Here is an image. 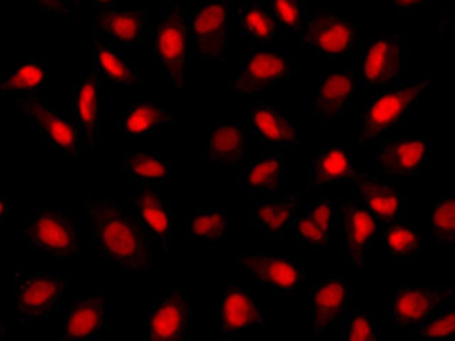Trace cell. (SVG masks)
<instances>
[{
  "instance_id": "32",
  "label": "cell",
  "mask_w": 455,
  "mask_h": 341,
  "mask_svg": "<svg viewBox=\"0 0 455 341\" xmlns=\"http://www.w3.org/2000/svg\"><path fill=\"white\" fill-rule=\"evenodd\" d=\"M116 165L119 172L125 175L128 182L139 186H146V185L162 186L172 181V164L163 158L160 151H148V153L124 151L116 158Z\"/></svg>"
},
{
  "instance_id": "7",
  "label": "cell",
  "mask_w": 455,
  "mask_h": 341,
  "mask_svg": "<svg viewBox=\"0 0 455 341\" xmlns=\"http://www.w3.org/2000/svg\"><path fill=\"white\" fill-rule=\"evenodd\" d=\"M16 107L17 116L26 119L51 151L60 153L69 161L82 157L86 147L70 114L60 111L38 96L19 99Z\"/></svg>"
},
{
  "instance_id": "16",
  "label": "cell",
  "mask_w": 455,
  "mask_h": 341,
  "mask_svg": "<svg viewBox=\"0 0 455 341\" xmlns=\"http://www.w3.org/2000/svg\"><path fill=\"white\" fill-rule=\"evenodd\" d=\"M235 263L252 282L279 296H293L307 277V266L283 253H241Z\"/></svg>"
},
{
  "instance_id": "17",
  "label": "cell",
  "mask_w": 455,
  "mask_h": 341,
  "mask_svg": "<svg viewBox=\"0 0 455 341\" xmlns=\"http://www.w3.org/2000/svg\"><path fill=\"white\" fill-rule=\"evenodd\" d=\"M218 340L240 337L245 331L267 326L259 299L248 287L230 282L221 287L215 309Z\"/></svg>"
},
{
  "instance_id": "37",
  "label": "cell",
  "mask_w": 455,
  "mask_h": 341,
  "mask_svg": "<svg viewBox=\"0 0 455 341\" xmlns=\"http://www.w3.org/2000/svg\"><path fill=\"white\" fill-rule=\"evenodd\" d=\"M454 192L445 191L430 199V235L427 242L452 250L455 240Z\"/></svg>"
},
{
  "instance_id": "2",
  "label": "cell",
  "mask_w": 455,
  "mask_h": 341,
  "mask_svg": "<svg viewBox=\"0 0 455 341\" xmlns=\"http://www.w3.org/2000/svg\"><path fill=\"white\" fill-rule=\"evenodd\" d=\"M432 85L430 75L413 82H391L376 90L360 109L353 143L369 147L391 135L412 118L420 99Z\"/></svg>"
},
{
  "instance_id": "33",
  "label": "cell",
  "mask_w": 455,
  "mask_h": 341,
  "mask_svg": "<svg viewBox=\"0 0 455 341\" xmlns=\"http://www.w3.org/2000/svg\"><path fill=\"white\" fill-rule=\"evenodd\" d=\"M50 63L43 56L17 62L13 72L0 77V96H38L45 89Z\"/></svg>"
},
{
  "instance_id": "41",
  "label": "cell",
  "mask_w": 455,
  "mask_h": 341,
  "mask_svg": "<svg viewBox=\"0 0 455 341\" xmlns=\"http://www.w3.org/2000/svg\"><path fill=\"white\" fill-rule=\"evenodd\" d=\"M28 2L50 19L73 16L70 7L63 0H28Z\"/></svg>"
},
{
  "instance_id": "39",
  "label": "cell",
  "mask_w": 455,
  "mask_h": 341,
  "mask_svg": "<svg viewBox=\"0 0 455 341\" xmlns=\"http://www.w3.org/2000/svg\"><path fill=\"white\" fill-rule=\"evenodd\" d=\"M338 329L343 341H379L383 338L379 336L376 318L366 309H349Z\"/></svg>"
},
{
  "instance_id": "1",
  "label": "cell",
  "mask_w": 455,
  "mask_h": 341,
  "mask_svg": "<svg viewBox=\"0 0 455 341\" xmlns=\"http://www.w3.org/2000/svg\"><path fill=\"white\" fill-rule=\"evenodd\" d=\"M89 224L92 250L100 260L123 273H148L155 265L156 246L142 221L113 197L89 196L79 209Z\"/></svg>"
},
{
  "instance_id": "19",
  "label": "cell",
  "mask_w": 455,
  "mask_h": 341,
  "mask_svg": "<svg viewBox=\"0 0 455 341\" xmlns=\"http://www.w3.org/2000/svg\"><path fill=\"white\" fill-rule=\"evenodd\" d=\"M359 94L357 67L323 73L318 79L317 90L307 101V115L320 125H331L345 114Z\"/></svg>"
},
{
  "instance_id": "9",
  "label": "cell",
  "mask_w": 455,
  "mask_h": 341,
  "mask_svg": "<svg viewBox=\"0 0 455 341\" xmlns=\"http://www.w3.org/2000/svg\"><path fill=\"white\" fill-rule=\"evenodd\" d=\"M343 262L355 273H363L370 253L379 238V224L357 194L337 197Z\"/></svg>"
},
{
  "instance_id": "31",
  "label": "cell",
  "mask_w": 455,
  "mask_h": 341,
  "mask_svg": "<svg viewBox=\"0 0 455 341\" xmlns=\"http://www.w3.org/2000/svg\"><path fill=\"white\" fill-rule=\"evenodd\" d=\"M300 194H274L267 201L255 204L251 210V226L261 231L267 238H283L291 226Z\"/></svg>"
},
{
  "instance_id": "18",
  "label": "cell",
  "mask_w": 455,
  "mask_h": 341,
  "mask_svg": "<svg viewBox=\"0 0 455 341\" xmlns=\"http://www.w3.org/2000/svg\"><path fill=\"white\" fill-rule=\"evenodd\" d=\"M352 284L347 277L325 276L308 289V330L320 337L331 329L339 328L352 304Z\"/></svg>"
},
{
  "instance_id": "27",
  "label": "cell",
  "mask_w": 455,
  "mask_h": 341,
  "mask_svg": "<svg viewBox=\"0 0 455 341\" xmlns=\"http://www.w3.org/2000/svg\"><path fill=\"white\" fill-rule=\"evenodd\" d=\"M175 122L174 111L170 107L148 99H138L129 104L124 115L118 119L119 131L128 140L157 138L165 126Z\"/></svg>"
},
{
  "instance_id": "43",
  "label": "cell",
  "mask_w": 455,
  "mask_h": 341,
  "mask_svg": "<svg viewBox=\"0 0 455 341\" xmlns=\"http://www.w3.org/2000/svg\"><path fill=\"white\" fill-rule=\"evenodd\" d=\"M12 211H13V202L11 197L0 196V238L4 234L6 221L11 218Z\"/></svg>"
},
{
  "instance_id": "30",
  "label": "cell",
  "mask_w": 455,
  "mask_h": 341,
  "mask_svg": "<svg viewBox=\"0 0 455 341\" xmlns=\"http://www.w3.org/2000/svg\"><path fill=\"white\" fill-rule=\"evenodd\" d=\"M238 184L257 196L271 197L283 187H291L284 174L283 155L276 151H265L250 160L238 175Z\"/></svg>"
},
{
  "instance_id": "36",
  "label": "cell",
  "mask_w": 455,
  "mask_h": 341,
  "mask_svg": "<svg viewBox=\"0 0 455 341\" xmlns=\"http://www.w3.org/2000/svg\"><path fill=\"white\" fill-rule=\"evenodd\" d=\"M228 238V214L221 209H198L185 224V240L212 245Z\"/></svg>"
},
{
  "instance_id": "3",
  "label": "cell",
  "mask_w": 455,
  "mask_h": 341,
  "mask_svg": "<svg viewBox=\"0 0 455 341\" xmlns=\"http://www.w3.org/2000/svg\"><path fill=\"white\" fill-rule=\"evenodd\" d=\"M150 55L163 83L180 96L188 87L192 43L184 2L163 4L159 23L153 26Z\"/></svg>"
},
{
  "instance_id": "8",
  "label": "cell",
  "mask_w": 455,
  "mask_h": 341,
  "mask_svg": "<svg viewBox=\"0 0 455 341\" xmlns=\"http://www.w3.org/2000/svg\"><path fill=\"white\" fill-rule=\"evenodd\" d=\"M297 41L301 48L317 53L321 59H347L356 45L357 26L343 12L321 7L308 14Z\"/></svg>"
},
{
  "instance_id": "20",
  "label": "cell",
  "mask_w": 455,
  "mask_h": 341,
  "mask_svg": "<svg viewBox=\"0 0 455 341\" xmlns=\"http://www.w3.org/2000/svg\"><path fill=\"white\" fill-rule=\"evenodd\" d=\"M70 115L79 129L86 150H100L104 116V83L92 67L89 72L80 75L73 92Z\"/></svg>"
},
{
  "instance_id": "4",
  "label": "cell",
  "mask_w": 455,
  "mask_h": 341,
  "mask_svg": "<svg viewBox=\"0 0 455 341\" xmlns=\"http://www.w3.org/2000/svg\"><path fill=\"white\" fill-rule=\"evenodd\" d=\"M12 280L14 323L24 330L33 329L36 321L55 318L72 287L69 276L28 270L21 265H16Z\"/></svg>"
},
{
  "instance_id": "38",
  "label": "cell",
  "mask_w": 455,
  "mask_h": 341,
  "mask_svg": "<svg viewBox=\"0 0 455 341\" xmlns=\"http://www.w3.org/2000/svg\"><path fill=\"white\" fill-rule=\"evenodd\" d=\"M276 27L289 40H297L307 21L306 0H269Z\"/></svg>"
},
{
  "instance_id": "13",
  "label": "cell",
  "mask_w": 455,
  "mask_h": 341,
  "mask_svg": "<svg viewBox=\"0 0 455 341\" xmlns=\"http://www.w3.org/2000/svg\"><path fill=\"white\" fill-rule=\"evenodd\" d=\"M142 329L148 340L191 341L195 331L194 301L182 287H172L153 299Z\"/></svg>"
},
{
  "instance_id": "15",
  "label": "cell",
  "mask_w": 455,
  "mask_h": 341,
  "mask_svg": "<svg viewBox=\"0 0 455 341\" xmlns=\"http://www.w3.org/2000/svg\"><path fill=\"white\" fill-rule=\"evenodd\" d=\"M435 160V139L416 136L379 143L374 167L393 181H419Z\"/></svg>"
},
{
  "instance_id": "47",
  "label": "cell",
  "mask_w": 455,
  "mask_h": 341,
  "mask_svg": "<svg viewBox=\"0 0 455 341\" xmlns=\"http://www.w3.org/2000/svg\"><path fill=\"white\" fill-rule=\"evenodd\" d=\"M163 4H179V2H182V0H160Z\"/></svg>"
},
{
  "instance_id": "26",
  "label": "cell",
  "mask_w": 455,
  "mask_h": 341,
  "mask_svg": "<svg viewBox=\"0 0 455 341\" xmlns=\"http://www.w3.org/2000/svg\"><path fill=\"white\" fill-rule=\"evenodd\" d=\"M252 135L265 148H291L300 145V135L296 123L284 114L283 109L271 102L257 101L250 104Z\"/></svg>"
},
{
  "instance_id": "34",
  "label": "cell",
  "mask_w": 455,
  "mask_h": 341,
  "mask_svg": "<svg viewBox=\"0 0 455 341\" xmlns=\"http://www.w3.org/2000/svg\"><path fill=\"white\" fill-rule=\"evenodd\" d=\"M240 34L254 48H265L274 40L276 21L265 0L241 2L237 9Z\"/></svg>"
},
{
  "instance_id": "40",
  "label": "cell",
  "mask_w": 455,
  "mask_h": 341,
  "mask_svg": "<svg viewBox=\"0 0 455 341\" xmlns=\"http://www.w3.org/2000/svg\"><path fill=\"white\" fill-rule=\"evenodd\" d=\"M454 305L443 311L435 318L425 321L413 333L412 338L418 340H454L455 336Z\"/></svg>"
},
{
  "instance_id": "42",
  "label": "cell",
  "mask_w": 455,
  "mask_h": 341,
  "mask_svg": "<svg viewBox=\"0 0 455 341\" xmlns=\"http://www.w3.org/2000/svg\"><path fill=\"white\" fill-rule=\"evenodd\" d=\"M430 0H387L388 6L394 7L398 13H416L423 6L429 4Z\"/></svg>"
},
{
  "instance_id": "44",
  "label": "cell",
  "mask_w": 455,
  "mask_h": 341,
  "mask_svg": "<svg viewBox=\"0 0 455 341\" xmlns=\"http://www.w3.org/2000/svg\"><path fill=\"white\" fill-rule=\"evenodd\" d=\"M90 2L99 7L118 6L124 4V0H90Z\"/></svg>"
},
{
  "instance_id": "23",
  "label": "cell",
  "mask_w": 455,
  "mask_h": 341,
  "mask_svg": "<svg viewBox=\"0 0 455 341\" xmlns=\"http://www.w3.org/2000/svg\"><path fill=\"white\" fill-rule=\"evenodd\" d=\"M367 174L353 163L347 141H332L314 155L308 167L307 191L323 185L353 184Z\"/></svg>"
},
{
  "instance_id": "46",
  "label": "cell",
  "mask_w": 455,
  "mask_h": 341,
  "mask_svg": "<svg viewBox=\"0 0 455 341\" xmlns=\"http://www.w3.org/2000/svg\"><path fill=\"white\" fill-rule=\"evenodd\" d=\"M7 321L4 319H0V340H4V335H6Z\"/></svg>"
},
{
  "instance_id": "6",
  "label": "cell",
  "mask_w": 455,
  "mask_h": 341,
  "mask_svg": "<svg viewBox=\"0 0 455 341\" xmlns=\"http://www.w3.org/2000/svg\"><path fill=\"white\" fill-rule=\"evenodd\" d=\"M359 67L360 92L379 87L410 73L411 45L405 34L374 33L363 36Z\"/></svg>"
},
{
  "instance_id": "5",
  "label": "cell",
  "mask_w": 455,
  "mask_h": 341,
  "mask_svg": "<svg viewBox=\"0 0 455 341\" xmlns=\"http://www.w3.org/2000/svg\"><path fill=\"white\" fill-rule=\"evenodd\" d=\"M21 240L30 250L45 253L51 259L82 258L79 220L60 209H36L27 217Z\"/></svg>"
},
{
  "instance_id": "11",
  "label": "cell",
  "mask_w": 455,
  "mask_h": 341,
  "mask_svg": "<svg viewBox=\"0 0 455 341\" xmlns=\"http://www.w3.org/2000/svg\"><path fill=\"white\" fill-rule=\"evenodd\" d=\"M296 63L283 51L257 50L248 53L241 63L235 79L230 82V92L241 102H247L276 85L291 83Z\"/></svg>"
},
{
  "instance_id": "14",
  "label": "cell",
  "mask_w": 455,
  "mask_h": 341,
  "mask_svg": "<svg viewBox=\"0 0 455 341\" xmlns=\"http://www.w3.org/2000/svg\"><path fill=\"white\" fill-rule=\"evenodd\" d=\"M231 0H201L189 19L195 59L226 62Z\"/></svg>"
},
{
  "instance_id": "22",
  "label": "cell",
  "mask_w": 455,
  "mask_h": 341,
  "mask_svg": "<svg viewBox=\"0 0 455 341\" xmlns=\"http://www.w3.org/2000/svg\"><path fill=\"white\" fill-rule=\"evenodd\" d=\"M136 216L155 240L160 252L172 250V206L159 185H146L131 196Z\"/></svg>"
},
{
  "instance_id": "12",
  "label": "cell",
  "mask_w": 455,
  "mask_h": 341,
  "mask_svg": "<svg viewBox=\"0 0 455 341\" xmlns=\"http://www.w3.org/2000/svg\"><path fill=\"white\" fill-rule=\"evenodd\" d=\"M153 33L152 16L142 7H92V38L118 48L150 45Z\"/></svg>"
},
{
  "instance_id": "25",
  "label": "cell",
  "mask_w": 455,
  "mask_h": 341,
  "mask_svg": "<svg viewBox=\"0 0 455 341\" xmlns=\"http://www.w3.org/2000/svg\"><path fill=\"white\" fill-rule=\"evenodd\" d=\"M250 155L248 131L235 119H221L206 135L204 160L226 167H243Z\"/></svg>"
},
{
  "instance_id": "24",
  "label": "cell",
  "mask_w": 455,
  "mask_h": 341,
  "mask_svg": "<svg viewBox=\"0 0 455 341\" xmlns=\"http://www.w3.org/2000/svg\"><path fill=\"white\" fill-rule=\"evenodd\" d=\"M357 196L370 213L376 217L379 228L394 221L406 220V196L393 179H381L367 174L353 182Z\"/></svg>"
},
{
  "instance_id": "29",
  "label": "cell",
  "mask_w": 455,
  "mask_h": 341,
  "mask_svg": "<svg viewBox=\"0 0 455 341\" xmlns=\"http://www.w3.org/2000/svg\"><path fill=\"white\" fill-rule=\"evenodd\" d=\"M337 217L335 202L323 197L308 207L301 216H294L291 221L296 243L304 250L323 252L328 250L332 238V223Z\"/></svg>"
},
{
  "instance_id": "10",
  "label": "cell",
  "mask_w": 455,
  "mask_h": 341,
  "mask_svg": "<svg viewBox=\"0 0 455 341\" xmlns=\"http://www.w3.org/2000/svg\"><path fill=\"white\" fill-rule=\"evenodd\" d=\"M454 305V287H398L387 299V319L412 337L425 321Z\"/></svg>"
},
{
  "instance_id": "21",
  "label": "cell",
  "mask_w": 455,
  "mask_h": 341,
  "mask_svg": "<svg viewBox=\"0 0 455 341\" xmlns=\"http://www.w3.org/2000/svg\"><path fill=\"white\" fill-rule=\"evenodd\" d=\"M107 328L106 294L79 297L70 301L60 318L63 340L101 341Z\"/></svg>"
},
{
  "instance_id": "35",
  "label": "cell",
  "mask_w": 455,
  "mask_h": 341,
  "mask_svg": "<svg viewBox=\"0 0 455 341\" xmlns=\"http://www.w3.org/2000/svg\"><path fill=\"white\" fill-rule=\"evenodd\" d=\"M389 262H413L419 259L423 250V234L406 220L394 221L379 228Z\"/></svg>"
},
{
  "instance_id": "28",
  "label": "cell",
  "mask_w": 455,
  "mask_h": 341,
  "mask_svg": "<svg viewBox=\"0 0 455 341\" xmlns=\"http://www.w3.org/2000/svg\"><path fill=\"white\" fill-rule=\"evenodd\" d=\"M92 69L107 84L124 85L129 91L143 89L145 80L135 63L118 46L92 38Z\"/></svg>"
},
{
  "instance_id": "45",
  "label": "cell",
  "mask_w": 455,
  "mask_h": 341,
  "mask_svg": "<svg viewBox=\"0 0 455 341\" xmlns=\"http://www.w3.org/2000/svg\"><path fill=\"white\" fill-rule=\"evenodd\" d=\"M68 6L70 7V11L75 13V16L79 17L80 7H82L83 0H63Z\"/></svg>"
}]
</instances>
